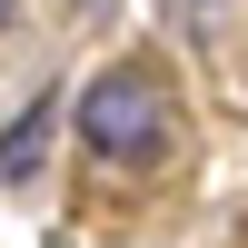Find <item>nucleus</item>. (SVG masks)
Listing matches in <instances>:
<instances>
[{
	"label": "nucleus",
	"mask_w": 248,
	"mask_h": 248,
	"mask_svg": "<svg viewBox=\"0 0 248 248\" xmlns=\"http://www.w3.org/2000/svg\"><path fill=\"white\" fill-rule=\"evenodd\" d=\"M79 139H90L99 159H149L159 149V90L139 70H99L90 90H79Z\"/></svg>",
	"instance_id": "f257e3e1"
},
{
	"label": "nucleus",
	"mask_w": 248,
	"mask_h": 248,
	"mask_svg": "<svg viewBox=\"0 0 248 248\" xmlns=\"http://www.w3.org/2000/svg\"><path fill=\"white\" fill-rule=\"evenodd\" d=\"M50 129H60V90H40L30 109L10 119V139H0V179H30V169H40V149H50Z\"/></svg>",
	"instance_id": "f03ea898"
},
{
	"label": "nucleus",
	"mask_w": 248,
	"mask_h": 248,
	"mask_svg": "<svg viewBox=\"0 0 248 248\" xmlns=\"http://www.w3.org/2000/svg\"><path fill=\"white\" fill-rule=\"evenodd\" d=\"M10 10H20V0H0V30H10Z\"/></svg>",
	"instance_id": "7ed1b4c3"
}]
</instances>
